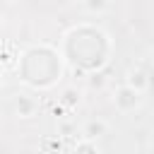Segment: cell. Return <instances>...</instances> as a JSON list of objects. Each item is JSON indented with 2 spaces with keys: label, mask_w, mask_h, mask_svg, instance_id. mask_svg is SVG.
<instances>
[{
  "label": "cell",
  "mask_w": 154,
  "mask_h": 154,
  "mask_svg": "<svg viewBox=\"0 0 154 154\" xmlns=\"http://www.w3.org/2000/svg\"><path fill=\"white\" fill-rule=\"evenodd\" d=\"M0 22H2V17H0Z\"/></svg>",
  "instance_id": "obj_2"
},
{
  "label": "cell",
  "mask_w": 154,
  "mask_h": 154,
  "mask_svg": "<svg viewBox=\"0 0 154 154\" xmlns=\"http://www.w3.org/2000/svg\"><path fill=\"white\" fill-rule=\"evenodd\" d=\"M0 84H2V77H0Z\"/></svg>",
  "instance_id": "obj_1"
}]
</instances>
